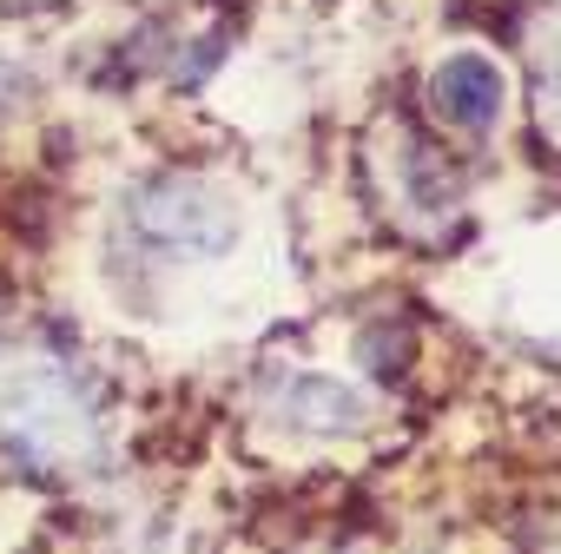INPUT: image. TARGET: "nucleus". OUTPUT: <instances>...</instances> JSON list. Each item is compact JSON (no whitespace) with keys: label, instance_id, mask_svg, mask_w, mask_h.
I'll return each mask as SVG.
<instances>
[{"label":"nucleus","instance_id":"obj_8","mask_svg":"<svg viewBox=\"0 0 561 554\" xmlns=\"http://www.w3.org/2000/svg\"><path fill=\"white\" fill-rule=\"evenodd\" d=\"M67 0H0V14H54Z\"/></svg>","mask_w":561,"mask_h":554},{"label":"nucleus","instance_id":"obj_2","mask_svg":"<svg viewBox=\"0 0 561 554\" xmlns=\"http://www.w3.org/2000/svg\"><path fill=\"white\" fill-rule=\"evenodd\" d=\"M126 224L165 257H218L238 244V205L198 172H152L126 192Z\"/></svg>","mask_w":561,"mask_h":554},{"label":"nucleus","instance_id":"obj_5","mask_svg":"<svg viewBox=\"0 0 561 554\" xmlns=\"http://www.w3.org/2000/svg\"><path fill=\"white\" fill-rule=\"evenodd\" d=\"M383 172H390V205H397L403 224L436 231V224L456 218V198H462V192H456V172H449V159H443L423 132L397 126V146H390Z\"/></svg>","mask_w":561,"mask_h":554},{"label":"nucleus","instance_id":"obj_1","mask_svg":"<svg viewBox=\"0 0 561 554\" xmlns=\"http://www.w3.org/2000/svg\"><path fill=\"white\" fill-rule=\"evenodd\" d=\"M106 449L87 383L47 350L0 357V455L27 475H87Z\"/></svg>","mask_w":561,"mask_h":554},{"label":"nucleus","instance_id":"obj_7","mask_svg":"<svg viewBox=\"0 0 561 554\" xmlns=\"http://www.w3.org/2000/svg\"><path fill=\"white\" fill-rule=\"evenodd\" d=\"M34 73L14 60V54H0V126H14V119H27V106H34Z\"/></svg>","mask_w":561,"mask_h":554},{"label":"nucleus","instance_id":"obj_6","mask_svg":"<svg viewBox=\"0 0 561 554\" xmlns=\"http://www.w3.org/2000/svg\"><path fill=\"white\" fill-rule=\"evenodd\" d=\"M528 73H535V126L548 146H561V8H548L528 27Z\"/></svg>","mask_w":561,"mask_h":554},{"label":"nucleus","instance_id":"obj_4","mask_svg":"<svg viewBox=\"0 0 561 554\" xmlns=\"http://www.w3.org/2000/svg\"><path fill=\"white\" fill-rule=\"evenodd\" d=\"M508 106V73L482 47H456L430 67V113L449 132H489Z\"/></svg>","mask_w":561,"mask_h":554},{"label":"nucleus","instance_id":"obj_3","mask_svg":"<svg viewBox=\"0 0 561 554\" xmlns=\"http://www.w3.org/2000/svg\"><path fill=\"white\" fill-rule=\"evenodd\" d=\"M264 409H271V423L305 429V436H357L370 423L364 390H351L344 377H324V370H285V377H271L264 383Z\"/></svg>","mask_w":561,"mask_h":554}]
</instances>
